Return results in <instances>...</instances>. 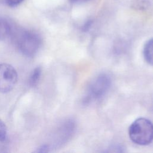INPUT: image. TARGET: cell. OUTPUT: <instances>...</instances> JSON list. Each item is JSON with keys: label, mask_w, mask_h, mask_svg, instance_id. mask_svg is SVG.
I'll list each match as a JSON object with an SVG mask.
<instances>
[{"label": "cell", "mask_w": 153, "mask_h": 153, "mask_svg": "<svg viewBox=\"0 0 153 153\" xmlns=\"http://www.w3.org/2000/svg\"><path fill=\"white\" fill-rule=\"evenodd\" d=\"M11 36L14 38L19 51L27 57H33L38 52L42 44V39L36 32L13 27Z\"/></svg>", "instance_id": "6da1fadb"}, {"label": "cell", "mask_w": 153, "mask_h": 153, "mask_svg": "<svg viewBox=\"0 0 153 153\" xmlns=\"http://www.w3.org/2000/svg\"><path fill=\"white\" fill-rule=\"evenodd\" d=\"M128 135L137 145H149L153 140V123L147 118H139L129 127Z\"/></svg>", "instance_id": "7a4b0ae2"}, {"label": "cell", "mask_w": 153, "mask_h": 153, "mask_svg": "<svg viewBox=\"0 0 153 153\" xmlns=\"http://www.w3.org/2000/svg\"><path fill=\"white\" fill-rule=\"evenodd\" d=\"M18 80V74L15 68L6 63H0V92L6 93L11 91Z\"/></svg>", "instance_id": "3957f363"}, {"label": "cell", "mask_w": 153, "mask_h": 153, "mask_svg": "<svg viewBox=\"0 0 153 153\" xmlns=\"http://www.w3.org/2000/svg\"><path fill=\"white\" fill-rule=\"evenodd\" d=\"M111 84V78L107 74L99 75L93 79L89 87L90 96L93 99L102 97L109 90Z\"/></svg>", "instance_id": "277c9868"}, {"label": "cell", "mask_w": 153, "mask_h": 153, "mask_svg": "<svg viewBox=\"0 0 153 153\" xmlns=\"http://www.w3.org/2000/svg\"><path fill=\"white\" fill-rule=\"evenodd\" d=\"M13 27L8 20L0 17V41L4 40L11 36Z\"/></svg>", "instance_id": "5b68a950"}, {"label": "cell", "mask_w": 153, "mask_h": 153, "mask_svg": "<svg viewBox=\"0 0 153 153\" xmlns=\"http://www.w3.org/2000/svg\"><path fill=\"white\" fill-rule=\"evenodd\" d=\"M143 53L146 62L153 66V38L146 42L143 47Z\"/></svg>", "instance_id": "8992f818"}, {"label": "cell", "mask_w": 153, "mask_h": 153, "mask_svg": "<svg viewBox=\"0 0 153 153\" xmlns=\"http://www.w3.org/2000/svg\"><path fill=\"white\" fill-rule=\"evenodd\" d=\"M42 74V68L41 66H36L35 68L30 74L29 78V85L30 87H35L38 85Z\"/></svg>", "instance_id": "52a82bcc"}, {"label": "cell", "mask_w": 153, "mask_h": 153, "mask_svg": "<svg viewBox=\"0 0 153 153\" xmlns=\"http://www.w3.org/2000/svg\"><path fill=\"white\" fill-rule=\"evenodd\" d=\"M131 5L133 8L136 9H146L150 4L149 0H132Z\"/></svg>", "instance_id": "ba28073f"}, {"label": "cell", "mask_w": 153, "mask_h": 153, "mask_svg": "<svg viewBox=\"0 0 153 153\" xmlns=\"http://www.w3.org/2000/svg\"><path fill=\"white\" fill-rule=\"evenodd\" d=\"M8 135L7 127L5 124L0 119V142H4Z\"/></svg>", "instance_id": "9c48e42d"}, {"label": "cell", "mask_w": 153, "mask_h": 153, "mask_svg": "<svg viewBox=\"0 0 153 153\" xmlns=\"http://www.w3.org/2000/svg\"><path fill=\"white\" fill-rule=\"evenodd\" d=\"M51 146L49 144H43L38 146L36 148V149L33 151L34 152H39V153H42V152H48L51 151Z\"/></svg>", "instance_id": "30bf717a"}, {"label": "cell", "mask_w": 153, "mask_h": 153, "mask_svg": "<svg viewBox=\"0 0 153 153\" xmlns=\"http://www.w3.org/2000/svg\"><path fill=\"white\" fill-rule=\"evenodd\" d=\"M5 4L10 7H16L25 0H3Z\"/></svg>", "instance_id": "8fae6325"}, {"label": "cell", "mask_w": 153, "mask_h": 153, "mask_svg": "<svg viewBox=\"0 0 153 153\" xmlns=\"http://www.w3.org/2000/svg\"><path fill=\"white\" fill-rule=\"evenodd\" d=\"M70 1L72 2H74V3H82V2H88L90 0H70Z\"/></svg>", "instance_id": "7c38bea8"}]
</instances>
